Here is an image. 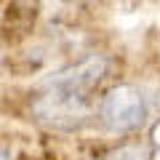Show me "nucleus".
Wrapping results in <instances>:
<instances>
[{
    "label": "nucleus",
    "instance_id": "f257e3e1",
    "mask_svg": "<svg viewBox=\"0 0 160 160\" xmlns=\"http://www.w3.org/2000/svg\"><path fill=\"white\" fill-rule=\"evenodd\" d=\"M144 115H147L144 93L131 83L112 86L99 102V120L107 131H115V133H126L139 128L144 123Z\"/></svg>",
    "mask_w": 160,
    "mask_h": 160
},
{
    "label": "nucleus",
    "instance_id": "f03ea898",
    "mask_svg": "<svg viewBox=\"0 0 160 160\" xmlns=\"http://www.w3.org/2000/svg\"><path fill=\"white\" fill-rule=\"evenodd\" d=\"M32 112L38 120L51 123L56 128H78L86 123L91 107H88L86 93L46 88V93H40L32 102Z\"/></svg>",
    "mask_w": 160,
    "mask_h": 160
},
{
    "label": "nucleus",
    "instance_id": "7ed1b4c3",
    "mask_svg": "<svg viewBox=\"0 0 160 160\" xmlns=\"http://www.w3.org/2000/svg\"><path fill=\"white\" fill-rule=\"evenodd\" d=\"M109 67V59L104 53H91V56L80 59V62L69 64V67L59 69V72L48 75L43 80L46 88H59V91H78V93H86L91 86H96L99 80L107 75Z\"/></svg>",
    "mask_w": 160,
    "mask_h": 160
},
{
    "label": "nucleus",
    "instance_id": "20e7f679",
    "mask_svg": "<svg viewBox=\"0 0 160 160\" xmlns=\"http://www.w3.org/2000/svg\"><path fill=\"white\" fill-rule=\"evenodd\" d=\"M99 160H144V149L136 147V144H126V147H118L112 152H107Z\"/></svg>",
    "mask_w": 160,
    "mask_h": 160
},
{
    "label": "nucleus",
    "instance_id": "39448f33",
    "mask_svg": "<svg viewBox=\"0 0 160 160\" xmlns=\"http://www.w3.org/2000/svg\"><path fill=\"white\" fill-rule=\"evenodd\" d=\"M152 160H160V123L152 128Z\"/></svg>",
    "mask_w": 160,
    "mask_h": 160
},
{
    "label": "nucleus",
    "instance_id": "423d86ee",
    "mask_svg": "<svg viewBox=\"0 0 160 160\" xmlns=\"http://www.w3.org/2000/svg\"><path fill=\"white\" fill-rule=\"evenodd\" d=\"M0 160H11V155H8L6 149H0Z\"/></svg>",
    "mask_w": 160,
    "mask_h": 160
}]
</instances>
